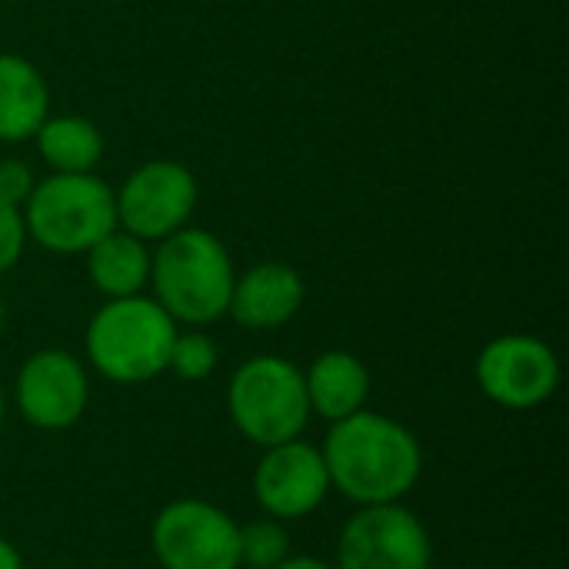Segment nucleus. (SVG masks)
Instances as JSON below:
<instances>
[{
  "instance_id": "nucleus-1",
  "label": "nucleus",
  "mask_w": 569,
  "mask_h": 569,
  "mask_svg": "<svg viewBox=\"0 0 569 569\" xmlns=\"http://www.w3.org/2000/svg\"><path fill=\"white\" fill-rule=\"evenodd\" d=\"M330 490L357 507L403 503L423 473L420 440L393 417L357 410L337 423L320 443Z\"/></svg>"
},
{
  "instance_id": "nucleus-2",
  "label": "nucleus",
  "mask_w": 569,
  "mask_h": 569,
  "mask_svg": "<svg viewBox=\"0 0 569 569\" xmlns=\"http://www.w3.org/2000/svg\"><path fill=\"white\" fill-rule=\"evenodd\" d=\"M233 260L227 247L200 227H180L160 240L150 257L153 300L170 313L173 323L207 327L217 323L233 293Z\"/></svg>"
},
{
  "instance_id": "nucleus-3",
  "label": "nucleus",
  "mask_w": 569,
  "mask_h": 569,
  "mask_svg": "<svg viewBox=\"0 0 569 569\" xmlns=\"http://www.w3.org/2000/svg\"><path fill=\"white\" fill-rule=\"evenodd\" d=\"M177 323L150 297L107 300L87 327L90 367L123 387L157 380L170 363Z\"/></svg>"
},
{
  "instance_id": "nucleus-4",
  "label": "nucleus",
  "mask_w": 569,
  "mask_h": 569,
  "mask_svg": "<svg viewBox=\"0 0 569 569\" xmlns=\"http://www.w3.org/2000/svg\"><path fill=\"white\" fill-rule=\"evenodd\" d=\"M227 410L243 440L267 450L303 437L310 423V403L303 370L287 357H253L240 363L227 387Z\"/></svg>"
},
{
  "instance_id": "nucleus-5",
  "label": "nucleus",
  "mask_w": 569,
  "mask_h": 569,
  "mask_svg": "<svg viewBox=\"0 0 569 569\" xmlns=\"http://www.w3.org/2000/svg\"><path fill=\"white\" fill-rule=\"evenodd\" d=\"M23 223L50 253H87L117 230V197L93 173H53L27 197Z\"/></svg>"
},
{
  "instance_id": "nucleus-6",
  "label": "nucleus",
  "mask_w": 569,
  "mask_h": 569,
  "mask_svg": "<svg viewBox=\"0 0 569 569\" xmlns=\"http://www.w3.org/2000/svg\"><path fill=\"white\" fill-rule=\"evenodd\" d=\"M240 523L207 500H173L150 527V547L163 569H240Z\"/></svg>"
},
{
  "instance_id": "nucleus-7",
  "label": "nucleus",
  "mask_w": 569,
  "mask_h": 569,
  "mask_svg": "<svg viewBox=\"0 0 569 569\" xmlns=\"http://www.w3.org/2000/svg\"><path fill=\"white\" fill-rule=\"evenodd\" d=\"M427 523L403 503L360 507L340 530L333 569H430Z\"/></svg>"
},
{
  "instance_id": "nucleus-8",
  "label": "nucleus",
  "mask_w": 569,
  "mask_h": 569,
  "mask_svg": "<svg viewBox=\"0 0 569 569\" xmlns=\"http://www.w3.org/2000/svg\"><path fill=\"white\" fill-rule=\"evenodd\" d=\"M477 387L503 410H537L560 387V360L540 337L503 333L480 350Z\"/></svg>"
},
{
  "instance_id": "nucleus-9",
  "label": "nucleus",
  "mask_w": 569,
  "mask_h": 569,
  "mask_svg": "<svg viewBox=\"0 0 569 569\" xmlns=\"http://www.w3.org/2000/svg\"><path fill=\"white\" fill-rule=\"evenodd\" d=\"M117 197V223L137 240H163L187 227L197 207V180L177 160H150L137 167Z\"/></svg>"
},
{
  "instance_id": "nucleus-10",
  "label": "nucleus",
  "mask_w": 569,
  "mask_h": 569,
  "mask_svg": "<svg viewBox=\"0 0 569 569\" xmlns=\"http://www.w3.org/2000/svg\"><path fill=\"white\" fill-rule=\"evenodd\" d=\"M330 477L320 447L297 440L267 447L253 470V497L273 520H303L323 507Z\"/></svg>"
},
{
  "instance_id": "nucleus-11",
  "label": "nucleus",
  "mask_w": 569,
  "mask_h": 569,
  "mask_svg": "<svg viewBox=\"0 0 569 569\" xmlns=\"http://www.w3.org/2000/svg\"><path fill=\"white\" fill-rule=\"evenodd\" d=\"M13 400L30 427L67 430L87 413L90 403L87 367L67 350H40L20 367Z\"/></svg>"
},
{
  "instance_id": "nucleus-12",
  "label": "nucleus",
  "mask_w": 569,
  "mask_h": 569,
  "mask_svg": "<svg viewBox=\"0 0 569 569\" xmlns=\"http://www.w3.org/2000/svg\"><path fill=\"white\" fill-rule=\"evenodd\" d=\"M303 277L287 263H257L233 280L227 313L247 330H277L303 307Z\"/></svg>"
},
{
  "instance_id": "nucleus-13",
  "label": "nucleus",
  "mask_w": 569,
  "mask_h": 569,
  "mask_svg": "<svg viewBox=\"0 0 569 569\" xmlns=\"http://www.w3.org/2000/svg\"><path fill=\"white\" fill-rule=\"evenodd\" d=\"M303 387H307L310 413H317L327 423H337L363 410L370 397V373L360 357L347 350H327L307 367Z\"/></svg>"
},
{
  "instance_id": "nucleus-14",
  "label": "nucleus",
  "mask_w": 569,
  "mask_h": 569,
  "mask_svg": "<svg viewBox=\"0 0 569 569\" xmlns=\"http://www.w3.org/2000/svg\"><path fill=\"white\" fill-rule=\"evenodd\" d=\"M47 110H50V90L40 70L17 53H0V140L3 143L30 140L37 127L47 120Z\"/></svg>"
},
{
  "instance_id": "nucleus-15",
  "label": "nucleus",
  "mask_w": 569,
  "mask_h": 569,
  "mask_svg": "<svg viewBox=\"0 0 569 569\" xmlns=\"http://www.w3.org/2000/svg\"><path fill=\"white\" fill-rule=\"evenodd\" d=\"M87 273L107 300L137 297L150 283V250L133 233L110 230L87 250Z\"/></svg>"
},
{
  "instance_id": "nucleus-16",
  "label": "nucleus",
  "mask_w": 569,
  "mask_h": 569,
  "mask_svg": "<svg viewBox=\"0 0 569 569\" xmlns=\"http://www.w3.org/2000/svg\"><path fill=\"white\" fill-rule=\"evenodd\" d=\"M33 137L43 163L53 173H93L103 157V137L87 117H47Z\"/></svg>"
},
{
  "instance_id": "nucleus-17",
  "label": "nucleus",
  "mask_w": 569,
  "mask_h": 569,
  "mask_svg": "<svg viewBox=\"0 0 569 569\" xmlns=\"http://www.w3.org/2000/svg\"><path fill=\"white\" fill-rule=\"evenodd\" d=\"M237 547H240V567L247 569H273L290 557V537L283 523L273 517L243 523Z\"/></svg>"
},
{
  "instance_id": "nucleus-18",
  "label": "nucleus",
  "mask_w": 569,
  "mask_h": 569,
  "mask_svg": "<svg viewBox=\"0 0 569 569\" xmlns=\"http://www.w3.org/2000/svg\"><path fill=\"white\" fill-rule=\"evenodd\" d=\"M217 360H220L217 343H213L207 333H200V330L180 333V330H177L173 347H170V363H167V370H173L180 380L197 383V380H207V377L217 370Z\"/></svg>"
},
{
  "instance_id": "nucleus-19",
  "label": "nucleus",
  "mask_w": 569,
  "mask_h": 569,
  "mask_svg": "<svg viewBox=\"0 0 569 569\" xmlns=\"http://www.w3.org/2000/svg\"><path fill=\"white\" fill-rule=\"evenodd\" d=\"M27 243V223H23V210L13 203L0 200V273L10 270Z\"/></svg>"
},
{
  "instance_id": "nucleus-20",
  "label": "nucleus",
  "mask_w": 569,
  "mask_h": 569,
  "mask_svg": "<svg viewBox=\"0 0 569 569\" xmlns=\"http://www.w3.org/2000/svg\"><path fill=\"white\" fill-rule=\"evenodd\" d=\"M33 187H37L33 170L23 160H0V200L3 203L23 207Z\"/></svg>"
},
{
  "instance_id": "nucleus-21",
  "label": "nucleus",
  "mask_w": 569,
  "mask_h": 569,
  "mask_svg": "<svg viewBox=\"0 0 569 569\" xmlns=\"http://www.w3.org/2000/svg\"><path fill=\"white\" fill-rule=\"evenodd\" d=\"M273 569H333L327 560L320 557H287L283 563H277Z\"/></svg>"
},
{
  "instance_id": "nucleus-22",
  "label": "nucleus",
  "mask_w": 569,
  "mask_h": 569,
  "mask_svg": "<svg viewBox=\"0 0 569 569\" xmlns=\"http://www.w3.org/2000/svg\"><path fill=\"white\" fill-rule=\"evenodd\" d=\"M0 569H23L20 550L10 540H3V537H0Z\"/></svg>"
},
{
  "instance_id": "nucleus-23",
  "label": "nucleus",
  "mask_w": 569,
  "mask_h": 569,
  "mask_svg": "<svg viewBox=\"0 0 569 569\" xmlns=\"http://www.w3.org/2000/svg\"><path fill=\"white\" fill-rule=\"evenodd\" d=\"M3 417H7V393H3V387H0V427H3Z\"/></svg>"
},
{
  "instance_id": "nucleus-24",
  "label": "nucleus",
  "mask_w": 569,
  "mask_h": 569,
  "mask_svg": "<svg viewBox=\"0 0 569 569\" xmlns=\"http://www.w3.org/2000/svg\"><path fill=\"white\" fill-rule=\"evenodd\" d=\"M0 330H3V300H0Z\"/></svg>"
}]
</instances>
